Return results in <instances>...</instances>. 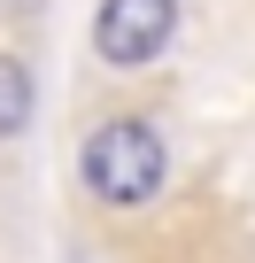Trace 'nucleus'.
<instances>
[{
    "mask_svg": "<svg viewBox=\"0 0 255 263\" xmlns=\"http://www.w3.org/2000/svg\"><path fill=\"white\" fill-rule=\"evenodd\" d=\"M163 171H170V155H163V132L147 116H108V124L85 132V147H77V178H85V194L101 209L155 201L163 194Z\"/></svg>",
    "mask_w": 255,
    "mask_h": 263,
    "instance_id": "f257e3e1",
    "label": "nucleus"
},
{
    "mask_svg": "<svg viewBox=\"0 0 255 263\" xmlns=\"http://www.w3.org/2000/svg\"><path fill=\"white\" fill-rule=\"evenodd\" d=\"M31 124V70L16 54H0V140H16Z\"/></svg>",
    "mask_w": 255,
    "mask_h": 263,
    "instance_id": "7ed1b4c3",
    "label": "nucleus"
},
{
    "mask_svg": "<svg viewBox=\"0 0 255 263\" xmlns=\"http://www.w3.org/2000/svg\"><path fill=\"white\" fill-rule=\"evenodd\" d=\"M178 31V0H101L93 8V54L108 70H140L170 47Z\"/></svg>",
    "mask_w": 255,
    "mask_h": 263,
    "instance_id": "f03ea898",
    "label": "nucleus"
},
{
    "mask_svg": "<svg viewBox=\"0 0 255 263\" xmlns=\"http://www.w3.org/2000/svg\"><path fill=\"white\" fill-rule=\"evenodd\" d=\"M31 8H47V0H0V16H31Z\"/></svg>",
    "mask_w": 255,
    "mask_h": 263,
    "instance_id": "20e7f679",
    "label": "nucleus"
}]
</instances>
